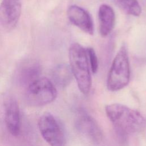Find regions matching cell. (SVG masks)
Segmentation results:
<instances>
[{"mask_svg": "<svg viewBox=\"0 0 146 146\" xmlns=\"http://www.w3.org/2000/svg\"><path fill=\"white\" fill-rule=\"evenodd\" d=\"M76 129L95 143L102 141L103 133L95 119L83 110H79L75 121Z\"/></svg>", "mask_w": 146, "mask_h": 146, "instance_id": "6", "label": "cell"}, {"mask_svg": "<svg viewBox=\"0 0 146 146\" xmlns=\"http://www.w3.org/2000/svg\"><path fill=\"white\" fill-rule=\"evenodd\" d=\"M41 68L39 63L34 59L23 62L18 67L17 78L19 83L27 87L39 78Z\"/></svg>", "mask_w": 146, "mask_h": 146, "instance_id": "10", "label": "cell"}, {"mask_svg": "<svg viewBox=\"0 0 146 146\" xmlns=\"http://www.w3.org/2000/svg\"><path fill=\"white\" fill-rule=\"evenodd\" d=\"M68 56L70 66L78 87L82 94L87 95L91 88L92 78L86 50L79 43H73L69 48Z\"/></svg>", "mask_w": 146, "mask_h": 146, "instance_id": "2", "label": "cell"}, {"mask_svg": "<svg viewBox=\"0 0 146 146\" xmlns=\"http://www.w3.org/2000/svg\"><path fill=\"white\" fill-rule=\"evenodd\" d=\"M99 29L102 36L108 35L114 28L115 14L113 9L107 4H102L98 10Z\"/></svg>", "mask_w": 146, "mask_h": 146, "instance_id": "11", "label": "cell"}, {"mask_svg": "<svg viewBox=\"0 0 146 146\" xmlns=\"http://www.w3.org/2000/svg\"><path fill=\"white\" fill-rule=\"evenodd\" d=\"M22 10L21 0H2L0 4V25L5 30L15 28Z\"/></svg>", "mask_w": 146, "mask_h": 146, "instance_id": "7", "label": "cell"}, {"mask_svg": "<svg viewBox=\"0 0 146 146\" xmlns=\"http://www.w3.org/2000/svg\"><path fill=\"white\" fill-rule=\"evenodd\" d=\"M130 79V66L126 46L123 44L115 56L107 78V87L117 91L128 85Z\"/></svg>", "mask_w": 146, "mask_h": 146, "instance_id": "3", "label": "cell"}, {"mask_svg": "<svg viewBox=\"0 0 146 146\" xmlns=\"http://www.w3.org/2000/svg\"><path fill=\"white\" fill-rule=\"evenodd\" d=\"M26 96L27 102L31 106H44L56 99L57 90L49 79L42 77L26 87Z\"/></svg>", "mask_w": 146, "mask_h": 146, "instance_id": "4", "label": "cell"}, {"mask_svg": "<svg viewBox=\"0 0 146 146\" xmlns=\"http://www.w3.org/2000/svg\"><path fill=\"white\" fill-rule=\"evenodd\" d=\"M88 62L92 73L95 74L98 69V60L94 49L92 47H88L86 49Z\"/></svg>", "mask_w": 146, "mask_h": 146, "instance_id": "14", "label": "cell"}, {"mask_svg": "<svg viewBox=\"0 0 146 146\" xmlns=\"http://www.w3.org/2000/svg\"><path fill=\"white\" fill-rule=\"evenodd\" d=\"M125 13L138 17L141 13V7L137 0H112Z\"/></svg>", "mask_w": 146, "mask_h": 146, "instance_id": "13", "label": "cell"}, {"mask_svg": "<svg viewBox=\"0 0 146 146\" xmlns=\"http://www.w3.org/2000/svg\"><path fill=\"white\" fill-rule=\"evenodd\" d=\"M52 78L54 82L60 87L67 86L73 76L70 66L67 64H60L56 66L52 71Z\"/></svg>", "mask_w": 146, "mask_h": 146, "instance_id": "12", "label": "cell"}, {"mask_svg": "<svg viewBox=\"0 0 146 146\" xmlns=\"http://www.w3.org/2000/svg\"><path fill=\"white\" fill-rule=\"evenodd\" d=\"M67 15L71 23L86 33L93 35L94 23L87 10L77 5H71L67 9Z\"/></svg>", "mask_w": 146, "mask_h": 146, "instance_id": "9", "label": "cell"}, {"mask_svg": "<svg viewBox=\"0 0 146 146\" xmlns=\"http://www.w3.org/2000/svg\"><path fill=\"white\" fill-rule=\"evenodd\" d=\"M107 117L122 139L142 132L146 128V118L139 111L125 105L113 103L105 108Z\"/></svg>", "mask_w": 146, "mask_h": 146, "instance_id": "1", "label": "cell"}, {"mask_svg": "<svg viewBox=\"0 0 146 146\" xmlns=\"http://www.w3.org/2000/svg\"><path fill=\"white\" fill-rule=\"evenodd\" d=\"M38 128L42 137L50 146H66L63 130L52 114L44 113L39 119Z\"/></svg>", "mask_w": 146, "mask_h": 146, "instance_id": "5", "label": "cell"}, {"mask_svg": "<svg viewBox=\"0 0 146 146\" xmlns=\"http://www.w3.org/2000/svg\"><path fill=\"white\" fill-rule=\"evenodd\" d=\"M5 121L10 133L18 136L21 129L20 111L17 100L11 96H7L5 101Z\"/></svg>", "mask_w": 146, "mask_h": 146, "instance_id": "8", "label": "cell"}]
</instances>
